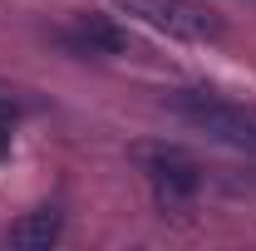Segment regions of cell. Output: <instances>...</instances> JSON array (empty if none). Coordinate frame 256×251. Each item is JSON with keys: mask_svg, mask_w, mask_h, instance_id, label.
Listing matches in <instances>:
<instances>
[{"mask_svg": "<svg viewBox=\"0 0 256 251\" xmlns=\"http://www.w3.org/2000/svg\"><path fill=\"white\" fill-rule=\"evenodd\" d=\"M162 104H168L188 128H197V133L217 138V143H226V148L256 158V108L232 104V98H222V94H207V89H172Z\"/></svg>", "mask_w": 256, "mask_h": 251, "instance_id": "1", "label": "cell"}, {"mask_svg": "<svg viewBox=\"0 0 256 251\" xmlns=\"http://www.w3.org/2000/svg\"><path fill=\"white\" fill-rule=\"evenodd\" d=\"M118 15H128L133 25L182 40V44H217L226 40V20L217 10H207L202 0H108Z\"/></svg>", "mask_w": 256, "mask_h": 251, "instance_id": "2", "label": "cell"}, {"mask_svg": "<svg viewBox=\"0 0 256 251\" xmlns=\"http://www.w3.org/2000/svg\"><path fill=\"white\" fill-rule=\"evenodd\" d=\"M133 158H138L148 188L158 197V207L178 212V207L197 202V192H202V168H197V158H192L188 148H178V143H143V148H133Z\"/></svg>", "mask_w": 256, "mask_h": 251, "instance_id": "3", "label": "cell"}, {"mask_svg": "<svg viewBox=\"0 0 256 251\" xmlns=\"http://www.w3.org/2000/svg\"><path fill=\"white\" fill-rule=\"evenodd\" d=\"M64 232V217L54 212V207H34V212H25V217H15L10 226H5V246L15 251H50L54 242H60Z\"/></svg>", "mask_w": 256, "mask_h": 251, "instance_id": "4", "label": "cell"}, {"mask_svg": "<svg viewBox=\"0 0 256 251\" xmlns=\"http://www.w3.org/2000/svg\"><path fill=\"white\" fill-rule=\"evenodd\" d=\"M69 40H74L79 50H89V54H133V50H138V44H133L124 30H114L108 20H79Z\"/></svg>", "mask_w": 256, "mask_h": 251, "instance_id": "5", "label": "cell"}, {"mask_svg": "<svg viewBox=\"0 0 256 251\" xmlns=\"http://www.w3.org/2000/svg\"><path fill=\"white\" fill-rule=\"evenodd\" d=\"M10 148H15V114L0 104V158H10Z\"/></svg>", "mask_w": 256, "mask_h": 251, "instance_id": "6", "label": "cell"}]
</instances>
